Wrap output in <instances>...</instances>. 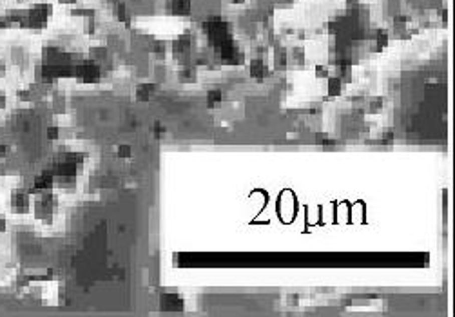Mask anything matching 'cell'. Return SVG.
<instances>
[{
  "instance_id": "8992f818",
  "label": "cell",
  "mask_w": 455,
  "mask_h": 317,
  "mask_svg": "<svg viewBox=\"0 0 455 317\" xmlns=\"http://www.w3.org/2000/svg\"><path fill=\"white\" fill-rule=\"evenodd\" d=\"M171 13L187 17L190 13V0H171Z\"/></svg>"
},
{
  "instance_id": "5bb4252c",
  "label": "cell",
  "mask_w": 455,
  "mask_h": 317,
  "mask_svg": "<svg viewBox=\"0 0 455 317\" xmlns=\"http://www.w3.org/2000/svg\"><path fill=\"white\" fill-rule=\"evenodd\" d=\"M6 152H8V149H6V147H4V145H0V158L4 156Z\"/></svg>"
},
{
  "instance_id": "4fadbf2b",
  "label": "cell",
  "mask_w": 455,
  "mask_h": 317,
  "mask_svg": "<svg viewBox=\"0 0 455 317\" xmlns=\"http://www.w3.org/2000/svg\"><path fill=\"white\" fill-rule=\"evenodd\" d=\"M48 136H49V138H57V136H58V129H57V127H51V129L48 131Z\"/></svg>"
},
{
  "instance_id": "277c9868",
  "label": "cell",
  "mask_w": 455,
  "mask_h": 317,
  "mask_svg": "<svg viewBox=\"0 0 455 317\" xmlns=\"http://www.w3.org/2000/svg\"><path fill=\"white\" fill-rule=\"evenodd\" d=\"M11 208L13 212L17 214H24L29 210V198L28 194H22V192H15L13 198H11Z\"/></svg>"
},
{
  "instance_id": "30bf717a",
  "label": "cell",
  "mask_w": 455,
  "mask_h": 317,
  "mask_svg": "<svg viewBox=\"0 0 455 317\" xmlns=\"http://www.w3.org/2000/svg\"><path fill=\"white\" fill-rule=\"evenodd\" d=\"M154 91V86H142L140 89H138V96L142 100H147L149 96H151V93Z\"/></svg>"
},
{
  "instance_id": "ba28073f",
  "label": "cell",
  "mask_w": 455,
  "mask_h": 317,
  "mask_svg": "<svg viewBox=\"0 0 455 317\" xmlns=\"http://www.w3.org/2000/svg\"><path fill=\"white\" fill-rule=\"evenodd\" d=\"M163 304H165L167 308H181V299L178 297V295H174V293H169V295H165L163 297Z\"/></svg>"
},
{
  "instance_id": "6da1fadb",
  "label": "cell",
  "mask_w": 455,
  "mask_h": 317,
  "mask_svg": "<svg viewBox=\"0 0 455 317\" xmlns=\"http://www.w3.org/2000/svg\"><path fill=\"white\" fill-rule=\"evenodd\" d=\"M51 17V6L37 4L26 11H13L0 19V28H29V29H42L49 22Z\"/></svg>"
},
{
  "instance_id": "7a4b0ae2",
  "label": "cell",
  "mask_w": 455,
  "mask_h": 317,
  "mask_svg": "<svg viewBox=\"0 0 455 317\" xmlns=\"http://www.w3.org/2000/svg\"><path fill=\"white\" fill-rule=\"evenodd\" d=\"M75 75L76 78H80L86 84H95V82L100 80V69L93 60H84L80 64H76Z\"/></svg>"
},
{
  "instance_id": "52a82bcc",
  "label": "cell",
  "mask_w": 455,
  "mask_h": 317,
  "mask_svg": "<svg viewBox=\"0 0 455 317\" xmlns=\"http://www.w3.org/2000/svg\"><path fill=\"white\" fill-rule=\"evenodd\" d=\"M265 73H267V67L263 66V62H261V60L252 62V66H251V75L252 76L261 78V76H265Z\"/></svg>"
},
{
  "instance_id": "9c48e42d",
  "label": "cell",
  "mask_w": 455,
  "mask_h": 317,
  "mask_svg": "<svg viewBox=\"0 0 455 317\" xmlns=\"http://www.w3.org/2000/svg\"><path fill=\"white\" fill-rule=\"evenodd\" d=\"M114 13H116V19H118V20H122V22H125V24L129 22L127 11H125V8H123L122 4H116V8H114Z\"/></svg>"
},
{
  "instance_id": "5b68a950",
  "label": "cell",
  "mask_w": 455,
  "mask_h": 317,
  "mask_svg": "<svg viewBox=\"0 0 455 317\" xmlns=\"http://www.w3.org/2000/svg\"><path fill=\"white\" fill-rule=\"evenodd\" d=\"M53 205H55L53 203V198L49 194H46L42 199H40V203L37 205L38 216H40V218H49L53 212Z\"/></svg>"
},
{
  "instance_id": "e0dca14e",
  "label": "cell",
  "mask_w": 455,
  "mask_h": 317,
  "mask_svg": "<svg viewBox=\"0 0 455 317\" xmlns=\"http://www.w3.org/2000/svg\"><path fill=\"white\" fill-rule=\"evenodd\" d=\"M60 2H76V0H60Z\"/></svg>"
},
{
  "instance_id": "7c38bea8",
  "label": "cell",
  "mask_w": 455,
  "mask_h": 317,
  "mask_svg": "<svg viewBox=\"0 0 455 317\" xmlns=\"http://www.w3.org/2000/svg\"><path fill=\"white\" fill-rule=\"evenodd\" d=\"M118 154H120V156H129V154H131V151H129L127 147H120Z\"/></svg>"
},
{
  "instance_id": "8fae6325",
  "label": "cell",
  "mask_w": 455,
  "mask_h": 317,
  "mask_svg": "<svg viewBox=\"0 0 455 317\" xmlns=\"http://www.w3.org/2000/svg\"><path fill=\"white\" fill-rule=\"evenodd\" d=\"M221 100V93L219 91H210L209 95H207V102H209V105H216Z\"/></svg>"
},
{
  "instance_id": "2e32d148",
  "label": "cell",
  "mask_w": 455,
  "mask_h": 317,
  "mask_svg": "<svg viewBox=\"0 0 455 317\" xmlns=\"http://www.w3.org/2000/svg\"><path fill=\"white\" fill-rule=\"evenodd\" d=\"M4 227H6V221H4V219H2V218H0V230H2V228H4Z\"/></svg>"
},
{
  "instance_id": "9a60e30c",
  "label": "cell",
  "mask_w": 455,
  "mask_h": 317,
  "mask_svg": "<svg viewBox=\"0 0 455 317\" xmlns=\"http://www.w3.org/2000/svg\"><path fill=\"white\" fill-rule=\"evenodd\" d=\"M4 104H6V98L2 95H0V107H4Z\"/></svg>"
},
{
  "instance_id": "3957f363",
  "label": "cell",
  "mask_w": 455,
  "mask_h": 317,
  "mask_svg": "<svg viewBox=\"0 0 455 317\" xmlns=\"http://www.w3.org/2000/svg\"><path fill=\"white\" fill-rule=\"evenodd\" d=\"M53 178H55V176H53L51 171L38 176L37 180H35V183L31 185V194H40V192H46V190L51 189Z\"/></svg>"
}]
</instances>
